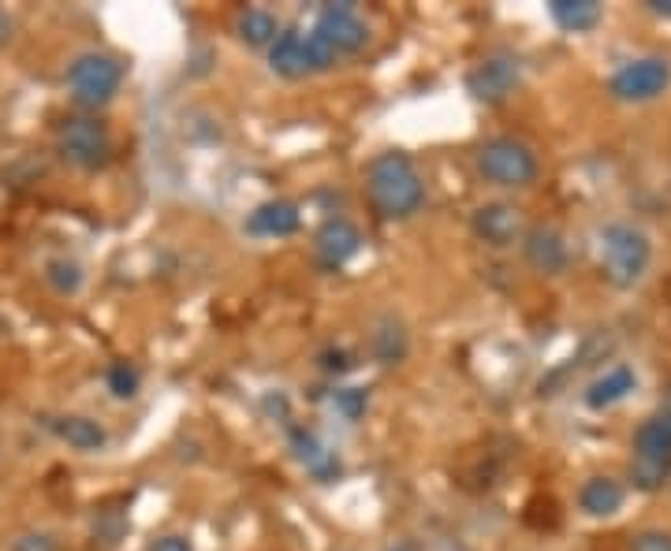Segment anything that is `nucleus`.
Listing matches in <instances>:
<instances>
[{"mask_svg": "<svg viewBox=\"0 0 671 551\" xmlns=\"http://www.w3.org/2000/svg\"><path fill=\"white\" fill-rule=\"evenodd\" d=\"M370 198L377 206L381 217L388 220H407L415 217L426 201V183H421L418 168L410 164V157L403 153H381L377 161L370 164Z\"/></svg>", "mask_w": 671, "mask_h": 551, "instance_id": "nucleus-1", "label": "nucleus"}, {"mask_svg": "<svg viewBox=\"0 0 671 551\" xmlns=\"http://www.w3.org/2000/svg\"><path fill=\"white\" fill-rule=\"evenodd\" d=\"M653 246H649L646 231L630 224H608L601 231V268L612 287H635L649 273Z\"/></svg>", "mask_w": 671, "mask_h": 551, "instance_id": "nucleus-2", "label": "nucleus"}, {"mask_svg": "<svg viewBox=\"0 0 671 551\" xmlns=\"http://www.w3.org/2000/svg\"><path fill=\"white\" fill-rule=\"evenodd\" d=\"M120 82H123V64L109 53H82L67 67L72 101L86 112L105 109L120 93Z\"/></svg>", "mask_w": 671, "mask_h": 551, "instance_id": "nucleus-3", "label": "nucleus"}, {"mask_svg": "<svg viewBox=\"0 0 671 551\" xmlns=\"http://www.w3.org/2000/svg\"><path fill=\"white\" fill-rule=\"evenodd\" d=\"M671 470V406L653 414L635 432V462H630V481L641 492L660 488V481Z\"/></svg>", "mask_w": 671, "mask_h": 551, "instance_id": "nucleus-4", "label": "nucleus"}, {"mask_svg": "<svg viewBox=\"0 0 671 551\" xmlns=\"http://www.w3.org/2000/svg\"><path fill=\"white\" fill-rule=\"evenodd\" d=\"M56 150L67 164L82 172H98L112 157V134L98 115H72L56 131Z\"/></svg>", "mask_w": 671, "mask_h": 551, "instance_id": "nucleus-5", "label": "nucleus"}, {"mask_svg": "<svg viewBox=\"0 0 671 551\" xmlns=\"http://www.w3.org/2000/svg\"><path fill=\"white\" fill-rule=\"evenodd\" d=\"M268 64H273V71L284 75V79H306V75L329 71L336 64V53L318 34L287 31L268 45Z\"/></svg>", "mask_w": 671, "mask_h": 551, "instance_id": "nucleus-6", "label": "nucleus"}, {"mask_svg": "<svg viewBox=\"0 0 671 551\" xmlns=\"http://www.w3.org/2000/svg\"><path fill=\"white\" fill-rule=\"evenodd\" d=\"M477 172L496 187H530L537 179V157L515 139H493L477 150Z\"/></svg>", "mask_w": 671, "mask_h": 551, "instance_id": "nucleus-7", "label": "nucleus"}, {"mask_svg": "<svg viewBox=\"0 0 671 551\" xmlns=\"http://www.w3.org/2000/svg\"><path fill=\"white\" fill-rule=\"evenodd\" d=\"M668 86H671V64L664 56H641V60H630L608 79L612 98L627 101V104L653 101L668 90Z\"/></svg>", "mask_w": 671, "mask_h": 551, "instance_id": "nucleus-8", "label": "nucleus"}, {"mask_svg": "<svg viewBox=\"0 0 671 551\" xmlns=\"http://www.w3.org/2000/svg\"><path fill=\"white\" fill-rule=\"evenodd\" d=\"M519 79H522L519 60H512V56H488V60H482L466 75V90L470 98L482 104H501L515 93Z\"/></svg>", "mask_w": 671, "mask_h": 551, "instance_id": "nucleus-9", "label": "nucleus"}, {"mask_svg": "<svg viewBox=\"0 0 671 551\" xmlns=\"http://www.w3.org/2000/svg\"><path fill=\"white\" fill-rule=\"evenodd\" d=\"M314 34H318L336 56L359 53L362 45L370 42V26L362 23L359 12H354L351 4H332V8H324V12L318 15V26H314Z\"/></svg>", "mask_w": 671, "mask_h": 551, "instance_id": "nucleus-10", "label": "nucleus"}, {"mask_svg": "<svg viewBox=\"0 0 671 551\" xmlns=\"http://www.w3.org/2000/svg\"><path fill=\"white\" fill-rule=\"evenodd\" d=\"M474 235L482 239L485 246H512L522 239V212L515 206H507V201H493V206H482L474 212Z\"/></svg>", "mask_w": 671, "mask_h": 551, "instance_id": "nucleus-11", "label": "nucleus"}, {"mask_svg": "<svg viewBox=\"0 0 671 551\" xmlns=\"http://www.w3.org/2000/svg\"><path fill=\"white\" fill-rule=\"evenodd\" d=\"M314 250H318L324 268H340L362 250V231L354 228L351 220L332 217V220H324L318 228V235H314Z\"/></svg>", "mask_w": 671, "mask_h": 551, "instance_id": "nucleus-12", "label": "nucleus"}, {"mask_svg": "<svg viewBox=\"0 0 671 551\" xmlns=\"http://www.w3.org/2000/svg\"><path fill=\"white\" fill-rule=\"evenodd\" d=\"M526 261L544 276H560L568 268V243L556 228H530L522 235Z\"/></svg>", "mask_w": 671, "mask_h": 551, "instance_id": "nucleus-13", "label": "nucleus"}, {"mask_svg": "<svg viewBox=\"0 0 671 551\" xmlns=\"http://www.w3.org/2000/svg\"><path fill=\"white\" fill-rule=\"evenodd\" d=\"M299 224H302V212L295 201H265V206H257L251 212L246 231L257 239H287L299 231Z\"/></svg>", "mask_w": 671, "mask_h": 551, "instance_id": "nucleus-14", "label": "nucleus"}, {"mask_svg": "<svg viewBox=\"0 0 671 551\" xmlns=\"http://www.w3.org/2000/svg\"><path fill=\"white\" fill-rule=\"evenodd\" d=\"M635 370L630 365H612L608 373H601L597 381L586 388V406L590 410H608V406H616L627 399L630 392H635Z\"/></svg>", "mask_w": 671, "mask_h": 551, "instance_id": "nucleus-15", "label": "nucleus"}, {"mask_svg": "<svg viewBox=\"0 0 671 551\" xmlns=\"http://www.w3.org/2000/svg\"><path fill=\"white\" fill-rule=\"evenodd\" d=\"M623 499H627V492L616 477H590L579 492V503L590 518H612L623 507Z\"/></svg>", "mask_w": 671, "mask_h": 551, "instance_id": "nucleus-16", "label": "nucleus"}, {"mask_svg": "<svg viewBox=\"0 0 671 551\" xmlns=\"http://www.w3.org/2000/svg\"><path fill=\"white\" fill-rule=\"evenodd\" d=\"M50 429L75 451H101L105 443H109V432H105L98 421L75 418V414H67V418H50Z\"/></svg>", "mask_w": 671, "mask_h": 551, "instance_id": "nucleus-17", "label": "nucleus"}, {"mask_svg": "<svg viewBox=\"0 0 671 551\" xmlns=\"http://www.w3.org/2000/svg\"><path fill=\"white\" fill-rule=\"evenodd\" d=\"M549 15L556 19V26L568 34H586L593 26L601 23L604 8L597 0H552L549 4Z\"/></svg>", "mask_w": 671, "mask_h": 551, "instance_id": "nucleus-18", "label": "nucleus"}, {"mask_svg": "<svg viewBox=\"0 0 671 551\" xmlns=\"http://www.w3.org/2000/svg\"><path fill=\"white\" fill-rule=\"evenodd\" d=\"M295 451H299L302 466L310 470L318 481H329L332 473H340V462H336V454L329 448H321L314 432H295Z\"/></svg>", "mask_w": 671, "mask_h": 551, "instance_id": "nucleus-19", "label": "nucleus"}, {"mask_svg": "<svg viewBox=\"0 0 671 551\" xmlns=\"http://www.w3.org/2000/svg\"><path fill=\"white\" fill-rule=\"evenodd\" d=\"M239 37H243L251 49H262V45H273L276 42V19L265 12V8H246L235 23Z\"/></svg>", "mask_w": 671, "mask_h": 551, "instance_id": "nucleus-20", "label": "nucleus"}, {"mask_svg": "<svg viewBox=\"0 0 671 551\" xmlns=\"http://www.w3.org/2000/svg\"><path fill=\"white\" fill-rule=\"evenodd\" d=\"M373 354H377L381 365H396L403 362V354H407V332H403L399 321H381L377 332H373Z\"/></svg>", "mask_w": 671, "mask_h": 551, "instance_id": "nucleus-21", "label": "nucleus"}, {"mask_svg": "<svg viewBox=\"0 0 671 551\" xmlns=\"http://www.w3.org/2000/svg\"><path fill=\"white\" fill-rule=\"evenodd\" d=\"M139 384H142V376L131 362L109 365V392L117 395V399H134V395H139Z\"/></svg>", "mask_w": 671, "mask_h": 551, "instance_id": "nucleus-22", "label": "nucleus"}, {"mask_svg": "<svg viewBox=\"0 0 671 551\" xmlns=\"http://www.w3.org/2000/svg\"><path fill=\"white\" fill-rule=\"evenodd\" d=\"M45 276H50V284L61 295H75V291H79V284H82V268L75 265V261H50Z\"/></svg>", "mask_w": 671, "mask_h": 551, "instance_id": "nucleus-23", "label": "nucleus"}, {"mask_svg": "<svg viewBox=\"0 0 671 551\" xmlns=\"http://www.w3.org/2000/svg\"><path fill=\"white\" fill-rule=\"evenodd\" d=\"M332 406H336V410H340L348 421H359L362 414H366V406H370V395L362 392V388H343V392H336Z\"/></svg>", "mask_w": 671, "mask_h": 551, "instance_id": "nucleus-24", "label": "nucleus"}, {"mask_svg": "<svg viewBox=\"0 0 671 551\" xmlns=\"http://www.w3.org/2000/svg\"><path fill=\"white\" fill-rule=\"evenodd\" d=\"M12 551H61L53 533H23L12 540Z\"/></svg>", "mask_w": 671, "mask_h": 551, "instance_id": "nucleus-25", "label": "nucleus"}, {"mask_svg": "<svg viewBox=\"0 0 671 551\" xmlns=\"http://www.w3.org/2000/svg\"><path fill=\"white\" fill-rule=\"evenodd\" d=\"M630 551H671V533H660V529L638 533L635 540H630Z\"/></svg>", "mask_w": 671, "mask_h": 551, "instance_id": "nucleus-26", "label": "nucleus"}, {"mask_svg": "<svg viewBox=\"0 0 671 551\" xmlns=\"http://www.w3.org/2000/svg\"><path fill=\"white\" fill-rule=\"evenodd\" d=\"M146 551H190V544L184 537H161V540H153Z\"/></svg>", "mask_w": 671, "mask_h": 551, "instance_id": "nucleus-27", "label": "nucleus"}, {"mask_svg": "<svg viewBox=\"0 0 671 551\" xmlns=\"http://www.w3.org/2000/svg\"><path fill=\"white\" fill-rule=\"evenodd\" d=\"M646 8L660 19H671V0H646Z\"/></svg>", "mask_w": 671, "mask_h": 551, "instance_id": "nucleus-28", "label": "nucleus"}, {"mask_svg": "<svg viewBox=\"0 0 671 551\" xmlns=\"http://www.w3.org/2000/svg\"><path fill=\"white\" fill-rule=\"evenodd\" d=\"M8 37H12V15L0 12V45H8Z\"/></svg>", "mask_w": 671, "mask_h": 551, "instance_id": "nucleus-29", "label": "nucleus"}, {"mask_svg": "<svg viewBox=\"0 0 671 551\" xmlns=\"http://www.w3.org/2000/svg\"><path fill=\"white\" fill-rule=\"evenodd\" d=\"M392 551H418V548H415V544H396Z\"/></svg>", "mask_w": 671, "mask_h": 551, "instance_id": "nucleus-30", "label": "nucleus"}, {"mask_svg": "<svg viewBox=\"0 0 671 551\" xmlns=\"http://www.w3.org/2000/svg\"><path fill=\"white\" fill-rule=\"evenodd\" d=\"M444 551H463V548H452V544H448V548H444Z\"/></svg>", "mask_w": 671, "mask_h": 551, "instance_id": "nucleus-31", "label": "nucleus"}]
</instances>
